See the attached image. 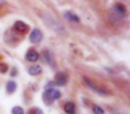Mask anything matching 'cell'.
Returning a JSON list of instances; mask_svg holds the SVG:
<instances>
[{
    "label": "cell",
    "instance_id": "4fadbf2b",
    "mask_svg": "<svg viewBox=\"0 0 130 114\" xmlns=\"http://www.w3.org/2000/svg\"><path fill=\"white\" fill-rule=\"evenodd\" d=\"M12 114H24V110L22 107L15 106L12 110Z\"/></svg>",
    "mask_w": 130,
    "mask_h": 114
},
{
    "label": "cell",
    "instance_id": "e0dca14e",
    "mask_svg": "<svg viewBox=\"0 0 130 114\" xmlns=\"http://www.w3.org/2000/svg\"><path fill=\"white\" fill-rule=\"evenodd\" d=\"M16 75H17V69L16 68H13V70H12V71H11V76L15 77Z\"/></svg>",
    "mask_w": 130,
    "mask_h": 114
},
{
    "label": "cell",
    "instance_id": "8992f818",
    "mask_svg": "<svg viewBox=\"0 0 130 114\" xmlns=\"http://www.w3.org/2000/svg\"><path fill=\"white\" fill-rule=\"evenodd\" d=\"M38 57H39V55H38V52L35 50H29V52L26 54V56H25L26 60L29 61V62H37Z\"/></svg>",
    "mask_w": 130,
    "mask_h": 114
},
{
    "label": "cell",
    "instance_id": "ac0fdd59",
    "mask_svg": "<svg viewBox=\"0 0 130 114\" xmlns=\"http://www.w3.org/2000/svg\"><path fill=\"white\" fill-rule=\"evenodd\" d=\"M33 114H44V112L42 111L41 109L37 108L36 110H35V111H34V113H33Z\"/></svg>",
    "mask_w": 130,
    "mask_h": 114
},
{
    "label": "cell",
    "instance_id": "6da1fadb",
    "mask_svg": "<svg viewBox=\"0 0 130 114\" xmlns=\"http://www.w3.org/2000/svg\"><path fill=\"white\" fill-rule=\"evenodd\" d=\"M61 97V93L59 90H56L54 88L45 90L43 93V100L44 103L47 105H50L54 103V100H57Z\"/></svg>",
    "mask_w": 130,
    "mask_h": 114
},
{
    "label": "cell",
    "instance_id": "3957f363",
    "mask_svg": "<svg viewBox=\"0 0 130 114\" xmlns=\"http://www.w3.org/2000/svg\"><path fill=\"white\" fill-rule=\"evenodd\" d=\"M13 29L19 33H22V34H25L29 30V27L28 24H26L25 22H22V21H17L13 24Z\"/></svg>",
    "mask_w": 130,
    "mask_h": 114
},
{
    "label": "cell",
    "instance_id": "ba28073f",
    "mask_svg": "<svg viewBox=\"0 0 130 114\" xmlns=\"http://www.w3.org/2000/svg\"><path fill=\"white\" fill-rule=\"evenodd\" d=\"M64 17H65V19H67V20L71 21V22H76V23L79 22V18H78V15L71 13V12H70V11L64 12Z\"/></svg>",
    "mask_w": 130,
    "mask_h": 114
},
{
    "label": "cell",
    "instance_id": "9a60e30c",
    "mask_svg": "<svg viewBox=\"0 0 130 114\" xmlns=\"http://www.w3.org/2000/svg\"><path fill=\"white\" fill-rule=\"evenodd\" d=\"M8 71V65L6 63H0V73L4 74V73Z\"/></svg>",
    "mask_w": 130,
    "mask_h": 114
},
{
    "label": "cell",
    "instance_id": "7a4b0ae2",
    "mask_svg": "<svg viewBox=\"0 0 130 114\" xmlns=\"http://www.w3.org/2000/svg\"><path fill=\"white\" fill-rule=\"evenodd\" d=\"M42 38H43V34H42L41 30L38 29H34L29 35V41L32 44L39 43L41 42Z\"/></svg>",
    "mask_w": 130,
    "mask_h": 114
},
{
    "label": "cell",
    "instance_id": "2e32d148",
    "mask_svg": "<svg viewBox=\"0 0 130 114\" xmlns=\"http://www.w3.org/2000/svg\"><path fill=\"white\" fill-rule=\"evenodd\" d=\"M54 86H55L54 82V81H50L49 83H47V84H46V86H45V90H48V89L54 88Z\"/></svg>",
    "mask_w": 130,
    "mask_h": 114
},
{
    "label": "cell",
    "instance_id": "5b68a950",
    "mask_svg": "<svg viewBox=\"0 0 130 114\" xmlns=\"http://www.w3.org/2000/svg\"><path fill=\"white\" fill-rule=\"evenodd\" d=\"M67 76L66 74L63 72H58L55 75V78H54V84L55 86H63L64 84H66L67 82Z\"/></svg>",
    "mask_w": 130,
    "mask_h": 114
},
{
    "label": "cell",
    "instance_id": "7c38bea8",
    "mask_svg": "<svg viewBox=\"0 0 130 114\" xmlns=\"http://www.w3.org/2000/svg\"><path fill=\"white\" fill-rule=\"evenodd\" d=\"M6 88V92L9 93V94H13V93L14 92L15 90H16L17 85H16V83H15L14 81L11 80V81H8L7 82Z\"/></svg>",
    "mask_w": 130,
    "mask_h": 114
},
{
    "label": "cell",
    "instance_id": "8fae6325",
    "mask_svg": "<svg viewBox=\"0 0 130 114\" xmlns=\"http://www.w3.org/2000/svg\"><path fill=\"white\" fill-rule=\"evenodd\" d=\"M114 10L115 12L119 15H122L124 16L125 14L126 13V6H124L123 4H116L115 5V7H114Z\"/></svg>",
    "mask_w": 130,
    "mask_h": 114
},
{
    "label": "cell",
    "instance_id": "52a82bcc",
    "mask_svg": "<svg viewBox=\"0 0 130 114\" xmlns=\"http://www.w3.org/2000/svg\"><path fill=\"white\" fill-rule=\"evenodd\" d=\"M64 111L67 114H75L76 113V105L72 102L66 103L64 105Z\"/></svg>",
    "mask_w": 130,
    "mask_h": 114
},
{
    "label": "cell",
    "instance_id": "277c9868",
    "mask_svg": "<svg viewBox=\"0 0 130 114\" xmlns=\"http://www.w3.org/2000/svg\"><path fill=\"white\" fill-rule=\"evenodd\" d=\"M84 81H85V83L87 85V87H89V88H91L92 90L95 91V92H97L98 94H103V95H106L108 93H107V91H105L104 89H103L102 87H97L95 85H94V83H93L92 81H91L90 79H89L88 78H87V77H84L83 78Z\"/></svg>",
    "mask_w": 130,
    "mask_h": 114
},
{
    "label": "cell",
    "instance_id": "5bb4252c",
    "mask_svg": "<svg viewBox=\"0 0 130 114\" xmlns=\"http://www.w3.org/2000/svg\"><path fill=\"white\" fill-rule=\"evenodd\" d=\"M93 112H94V114H103L104 110H103L102 107L98 106V105H94L93 108Z\"/></svg>",
    "mask_w": 130,
    "mask_h": 114
},
{
    "label": "cell",
    "instance_id": "30bf717a",
    "mask_svg": "<svg viewBox=\"0 0 130 114\" xmlns=\"http://www.w3.org/2000/svg\"><path fill=\"white\" fill-rule=\"evenodd\" d=\"M43 57L45 58V62H46L47 63H49L51 66H53V67H54V57H53V54L50 53V51H44Z\"/></svg>",
    "mask_w": 130,
    "mask_h": 114
},
{
    "label": "cell",
    "instance_id": "9c48e42d",
    "mask_svg": "<svg viewBox=\"0 0 130 114\" xmlns=\"http://www.w3.org/2000/svg\"><path fill=\"white\" fill-rule=\"evenodd\" d=\"M42 72V68L39 65H32L28 69V73L31 76H37Z\"/></svg>",
    "mask_w": 130,
    "mask_h": 114
}]
</instances>
